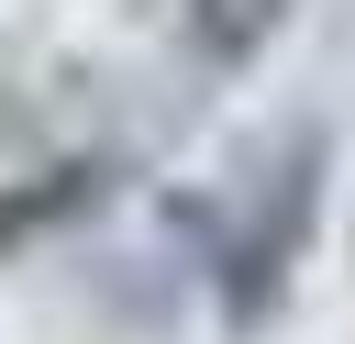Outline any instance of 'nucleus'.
Listing matches in <instances>:
<instances>
[{
	"label": "nucleus",
	"instance_id": "nucleus-1",
	"mask_svg": "<svg viewBox=\"0 0 355 344\" xmlns=\"http://www.w3.org/2000/svg\"><path fill=\"white\" fill-rule=\"evenodd\" d=\"M178 22H189V44H200V55H222V67H233V55H255V44L288 22V0H178Z\"/></svg>",
	"mask_w": 355,
	"mask_h": 344
}]
</instances>
